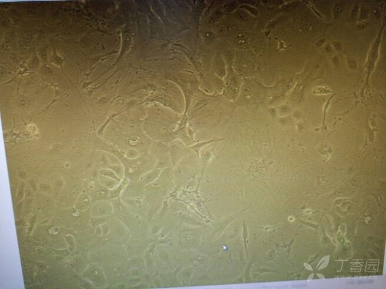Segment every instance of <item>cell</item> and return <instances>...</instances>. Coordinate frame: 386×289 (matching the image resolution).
Segmentation results:
<instances>
[{"mask_svg": "<svg viewBox=\"0 0 386 289\" xmlns=\"http://www.w3.org/2000/svg\"><path fill=\"white\" fill-rule=\"evenodd\" d=\"M243 241L244 243V246H245V249L246 252H247V238H248V232H247V226L244 222H243Z\"/></svg>", "mask_w": 386, "mask_h": 289, "instance_id": "obj_4", "label": "cell"}, {"mask_svg": "<svg viewBox=\"0 0 386 289\" xmlns=\"http://www.w3.org/2000/svg\"><path fill=\"white\" fill-rule=\"evenodd\" d=\"M51 85H52V86L54 88V91H55V92H54V98H53L52 102H51V103H50V104L47 106V107L45 108V109H44V110H46V109H49V108L51 107V105H53V104H54V103L56 102L57 100H59V98H57V97H62V95H59V89H58V87H57V85H53V84H51Z\"/></svg>", "mask_w": 386, "mask_h": 289, "instance_id": "obj_3", "label": "cell"}, {"mask_svg": "<svg viewBox=\"0 0 386 289\" xmlns=\"http://www.w3.org/2000/svg\"><path fill=\"white\" fill-rule=\"evenodd\" d=\"M317 275H318V277H320L321 278V275H320V274H317ZM322 278H324V277H322Z\"/></svg>", "mask_w": 386, "mask_h": 289, "instance_id": "obj_5", "label": "cell"}, {"mask_svg": "<svg viewBox=\"0 0 386 289\" xmlns=\"http://www.w3.org/2000/svg\"><path fill=\"white\" fill-rule=\"evenodd\" d=\"M53 64H55V65H56L57 66H58L60 67L61 69V70H62V71L63 73H64L63 69H62L63 59L62 58V57H61L60 56H59V55L56 54V53L54 52V56H53Z\"/></svg>", "mask_w": 386, "mask_h": 289, "instance_id": "obj_2", "label": "cell"}, {"mask_svg": "<svg viewBox=\"0 0 386 289\" xmlns=\"http://www.w3.org/2000/svg\"><path fill=\"white\" fill-rule=\"evenodd\" d=\"M14 128V125L11 130V131L4 133V141L6 143H16L17 140L18 138H22V137L21 136V134L22 133V132L21 133H15L13 131Z\"/></svg>", "mask_w": 386, "mask_h": 289, "instance_id": "obj_1", "label": "cell"}]
</instances>
